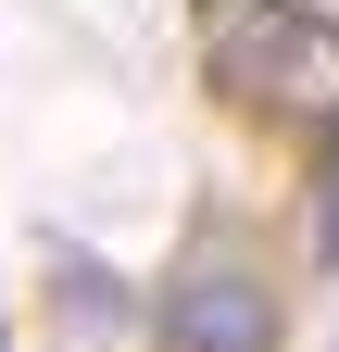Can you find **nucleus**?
Instances as JSON below:
<instances>
[{"label": "nucleus", "mask_w": 339, "mask_h": 352, "mask_svg": "<svg viewBox=\"0 0 339 352\" xmlns=\"http://www.w3.org/2000/svg\"><path fill=\"white\" fill-rule=\"evenodd\" d=\"M201 76L239 113H302L314 139H339V13L314 0H226L201 38Z\"/></svg>", "instance_id": "f257e3e1"}, {"label": "nucleus", "mask_w": 339, "mask_h": 352, "mask_svg": "<svg viewBox=\"0 0 339 352\" xmlns=\"http://www.w3.org/2000/svg\"><path fill=\"white\" fill-rule=\"evenodd\" d=\"M314 264H339V151H327V189H314Z\"/></svg>", "instance_id": "20e7f679"}, {"label": "nucleus", "mask_w": 339, "mask_h": 352, "mask_svg": "<svg viewBox=\"0 0 339 352\" xmlns=\"http://www.w3.org/2000/svg\"><path fill=\"white\" fill-rule=\"evenodd\" d=\"M51 277H63V327H75V340H113V327H139V289H126L101 252L51 239Z\"/></svg>", "instance_id": "7ed1b4c3"}, {"label": "nucleus", "mask_w": 339, "mask_h": 352, "mask_svg": "<svg viewBox=\"0 0 339 352\" xmlns=\"http://www.w3.org/2000/svg\"><path fill=\"white\" fill-rule=\"evenodd\" d=\"M151 340L163 352H277V289L239 239H201L151 302Z\"/></svg>", "instance_id": "f03ea898"}]
</instances>
